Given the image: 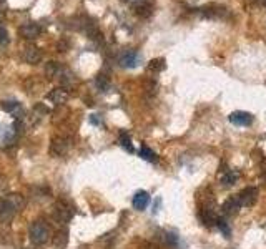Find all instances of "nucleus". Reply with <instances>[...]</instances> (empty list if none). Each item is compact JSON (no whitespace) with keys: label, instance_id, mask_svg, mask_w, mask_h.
Wrapping results in <instances>:
<instances>
[{"label":"nucleus","instance_id":"nucleus-1","mask_svg":"<svg viewBox=\"0 0 266 249\" xmlns=\"http://www.w3.org/2000/svg\"><path fill=\"white\" fill-rule=\"evenodd\" d=\"M24 206H25V200L22 194L19 193L7 194L5 198L0 200V221L10 222L20 210H24Z\"/></svg>","mask_w":266,"mask_h":249},{"label":"nucleus","instance_id":"nucleus-2","mask_svg":"<svg viewBox=\"0 0 266 249\" xmlns=\"http://www.w3.org/2000/svg\"><path fill=\"white\" fill-rule=\"evenodd\" d=\"M29 238L35 246H44L52 240V230L45 220H37L32 222L29 230Z\"/></svg>","mask_w":266,"mask_h":249},{"label":"nucleus","instance_id":"nucleus-3","mask_svg":"<svg viewBox=\"0 0 266 249\" xmlns=\"http://www.w3.org/2000/svg\"><path fill=\"white\" fill-rule=\"evenodd\" d=\"M238 200H239V204L241 208H251L254 203L258 201V188H254V186H248V188H244L241 193L236 194Z\"/></svg>","mask_w":266,"mask_h":249},{"label":"nucleus","instance_id":"nucleus-4","mask_svg":"<svg viewBox=\"0 0 266 249\" xmlns=\"http://www.w3.org/2000/svg\"><path fill=\"white\" fill-rule=\"evenodd\" d=\"M69 150H70V142L67 138L57 136V138L52 140L50 153L54 154V156H64V154H67Z\"/></svg>","mask_w":266,"mask_h":249},{"label":"nucleus","instance_id":"nucleus-5","mask_svg":"<svg viewBox=\"0 0 266 249\" xmlns=\"http://www.w3.org/2000/svg\"><path fill=\"white\" fill-rule=\"evenodd\" d=\"M54 220L59 221L60 224H67L72 220V211L70 208L64 203H57L54 206Z\"/></svg>","mask_w":266,"mask_h":249},{"label":"nucleus","instance_id":"nucleus-6","mask_svg":"<svg viewBox=\"0 0 266 249\" xmlns=\"http://www.w3.org/2000/svg\"><path fill=\"white\" fill-rule=\"evenodd\" d=\"M229 123L236 124V126H248V124L253 123V115L248 112H233L231 115L228 116Z\"/></svg>","mask_w":266,"mask_h":249},{"label":"nucleus","instance_id":"nucleus-7","mask_svg":"<svg viewBox=\"0 0 266 249\" xmlns=\"http://www.w3.org/2000/svg\"><path fill=\"white\" fill-rule=\"evenodd\" d=\"M140 62H142L140 54H137V52H127L120 58V65L125 66V68H135V66L140 65Z\"/></svg>","mask_w":266,"mask_h":249},{"label":"nucleus","instance_id":"nucleus-8","mask_svg":"<svg viewBox=\"0 0 266 249\" xmlns=\"http://www.w3.org/2000/svg\"><path fill=\"white\" fill-rule=\"evenodd\" d=\"M239 208H241V204H239L238 196H231V198H228L225 203H223L221 211H223V214H225V216H233V214H236V212L239 211Z\"/></svg>","mask_w":266,"mask_h":249},{"label":"nucleus","instance_id":"nucleus-9","mask_svg":"<svg viewBox=\"0 0 266 249\" xmlns=\"http://www.w3.org/2000/svg\"><path fill=\"white\" fill-rule=\"evenodd\" d=\"M132 204H133L135 210H138V211L147 210V206L150 204V194L147 193V191H137L133 196Z\"/></svg>","mask_w":266,"mask_h":249},{"label":"nucleus","instance_id":"nucleus-10","mask_svg":"<svg viewBox=\"0 0 266 249\" xmlns=\"http://www.w3.org/2000/svg\"><path fill=\"white\" fill-rule=\"evenodd\" d=\"M20 34H22L24 38H37L40 35V27L35 22H27L20 27Z\"/></svg>","mask_w":266,"mask_h":249},{"label":"nucleus","instance_id":"nucleus-11","mask_svg":"<svg viewBox=\"0 0 266 249\" xmlns=\"http://www.w3.org/2000/svg\"><path fill=\"white\" fill-rule=\"evenodd\" d=\"M24 60L27 62V64L30 65H37L40 58H42V54H40V50L39 48H35V46H27V48L24 50Z\"/></svg>","mask_w":266,"mask_h":249},{"label":"nucleus","instance_id":"nucleus-12","mask_svg":"<svg viewBox=\"0 0 266 249\" xmlns=\"http://www.w3.org/2000/svg\"><path fill=\"white\" fill-rule=\"evenodd\" d=\"M238 178H239V174L236 173V171L223 170V173L220 176V183H221V186H225V188H229V186H233L234 183H236Z\"/></svg>","mask_w":266,"mask_h":249},{"label":"nucleus","instance_id":"nucleus-13","mask_svg":"<svg viewBox=\"0 0 266 249\" xmlns=\"http://www.w3.org/2000/svg\"><path fill=\"white\" fill-rule=\"evenodd\" d=\"M67 92L64 90V88H55V90H52L49 93V100L52 103H55V105H62V103H65L67 100Z\"/></svg>","mask_w":266,"mask_h":249},{"label":"nucleus","instance_id":"nucleus-14","mask_svg":"<svg viewBox=\"0 0 266 249\" xmlns=\"http://www.w3.org/2000/svg\"><path fill=\"white\" fill-rule=\"evenodd\" d=\"M140 156H142L145 162H150V163H156L158 162V156H156V153L152 152L147 144H142V148H140Z\"/></svg>","mask_w":266,"mask_h":249},{"label":"nucleus","instance_id":"nucleus-15","mask_svg":"<svg viewBox=\"0 0 266 249\" xmlns=\"http://www.w3.org/2000/svg\"><path fill=\"white\" fill-rule=\"evenodd\" d=\"M62 72V66L57 64V62H50L49 65H47V75L50 76V78H57V76L60 75Z\"/></svg>","mask_w":266,"mask_h":249},{"label":"nucleus","instance_id":"nucleus-16","mask_svg":"<svg viewBox=\"0 0 266 249\" xmlns=\"http://www.w3.org/2000/svg\"><path fill=\"white\" fill-rule=\"evenodd\" d=\"M67 231H60L59 234H55V238H54V244H55V248L57 249H64L65 248V244H67Z\"/></svg>","mask_w":266,"mask_h":249},{"label":"nucleus","instance_id":"nucleus-17","mask_svg":"<svg viewBox=\"0 0 266 249\" xmlns=\"http://www.w3.org/2000/svg\"><path fill=\"white\" fill-rule=\"evenodd\" d=\"M216 226H218V230L223 232V236H225V238L231 236V230H229L228 222L223 220V218H218V220H216Z\"/></svg>","mask_w":266,"mask_h":249},{"label":"nucleus","instance_id":"nucleus-18","mask_svg":"<svg viewBox=\"0 0 266 249\" xmlns=\"http://www.w3.org/2000/svg\"><path fill=\"white\" fill-rule=\"evenodd\" d=\"M120 143H122V146L127 150V152L133 153V144H132V140H130V136L127 133H122L120 134Z\"/></svg>","mask_w":266,"mask_h":249},{"label":"nucleus","instance_id":"nucleus-19","mask_svg":"<svg viewBox=\"0 0 266 249\" xmlns=\"http://www.w3.org/2000/svg\"><path fill=\"white\" fill-rule=\"evenodd\" d=\"M95 85L100 88L102 92H107V88L110 86V82H108V78L105 75H98L95 78Z\"/></svg>","mask_w":266,"mask_h":249},{"label":"nucleus","instance_id":"nucleus-20","mask_svg":"<svg viewBox=\"0 0 266 249\" xmlns=\"http://www.w3.org/2000/svg\"><path fill=\"white\" fill-rule=\"evenodd\" d=\"M4 108H5V110H7L9 113H14V115H17V112L22 110L17 102H7V103H4Z\"/></svg>","mask_w":266,"mask_h":249},{"label":"nucleus","instance_id":"nucleus-21","mask_svg":"<svg viewBox=\"0 0 266 249\" xmlns=\"http://www.w3.org/2000/svg\"><path fill=\"white\" fill-rule=\"evenodd\" d=\"M150 70H163L165 68V60L163 58H158V60H153L150 62Z\"/></svg>","mask_w":266,"mask_h":249},{"label":"nucleus","instance_id":"nucleus-22","mask_svg":"<svg viewBox=\"0 0 266 249\" xmlns=\"http://www.w3.org/2000/svg\"><path fill=\"white\" fill-rule=\"evenodd\" d=\"M10 42V37H9V32H7V28L2 27L0 25V45H7Z\"/></svg>","mask_w":266,"mask_h":249},{"label":"nucleus","instance_id":"nucleus-23","mask_svg":"<svg viewBox=\"0 0 266 249\" xmlns=\"http://www.w3.org/2000/svg\"><path fill=\"white\" fill-rule=\"evenodd\" d=\"M165 241L168 242V244H171V246H176V244H178V236H175L173 232H166Z\"/></svg>","mask_w":266,"mask_h":249},{"label":"nucleus","instance_id":"nucleus-24","mask_svg":"<svg viewBox=\"0 0 266 249\" xmlns=\"http://www.w3.org/2000/svg\"><path fill=\"white\" fill-rule=\"evenodd\" d=\"M261 4L264 5V7H266V0H261Z\"/></svg>","mask_w":266,"mask_h":249},{"label":"nucleus","instance_id":"nucleus-25","mask_svg":"<svg viewBox=\"0 0 266 249\" xmlns=\"http://www.w3.org/2000/svg\"><path fill=\"white\" fill-rule=\"evenodd\" d=\"M0 186H2V180H0Z\"/></svg>","mask_w":266,"mask_h":249}]
</instances>
